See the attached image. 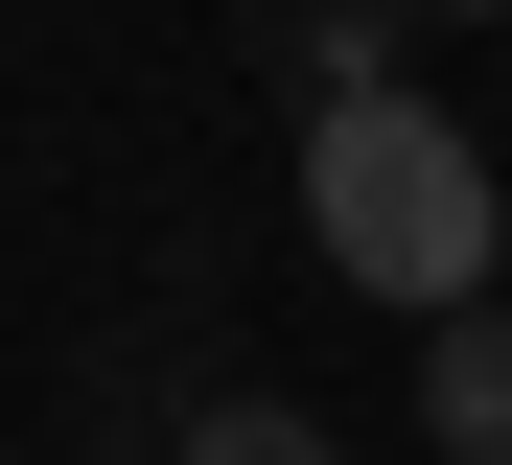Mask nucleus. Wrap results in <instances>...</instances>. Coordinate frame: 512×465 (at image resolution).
Here are the masks:
<instances>
[{
	"label": "nucleus",
	"mask_w": 512,
	"mask_h": 465,
	"mask_svg": "<svg viewBox=\"0 0 512 465\" xmlns=\"http://www.w3.org/2000/svg\"><path fill=\"white\" fill-rule=\"evenodd\" d=\"M163 465H350V442H326L303 396H187V442H163Z\"/></svg>",
	"instance_id": "3"
},
{
	"label": "nucleus",
	"mask_w": 512,
	"mask_h": 465,
	"mask_svg": "<svg viewBox=\"0 0 512 465\" xmlns=\"http://www.w3.org/2000/svg\"><path fill=\"white\" fill-rule=\"evenodd\" d=\"M419 442H443V465H512V303L419 326Z\"/></svg>",
	"instance_id": "2"
},
{
	"label": "nucleus",
	"mask_w": 512,
	"mask_h": 465,
	"mask_svg": "<svg viewBox=\"0 0 512 465\" xmlns=\"http://www.w3.org/2000/svg\"><path fill=\"white\" fill-rule=\"evenodd\" d=\"M303 233H326V279H373V303L466 326V303H489V256H512V186H489L466 117L373 93V117H326V140H303Z\"/></svg>",
	"instance_id": "1"
}]
</instances>
